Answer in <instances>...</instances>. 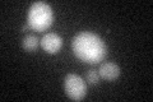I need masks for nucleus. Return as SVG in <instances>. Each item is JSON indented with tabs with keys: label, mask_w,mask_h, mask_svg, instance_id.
I'll use <instances>...</instances> for the list:
<instances>
[{
	"label": "nucleus",
	"mask_w": 153,
	"mask_h": 102,
	"mask_svg": "<svg viewBox=\"0 0 153 102\" xmlns=\"http://www.w3.org/2000/svg\"><path fill=\"white\" fill-rule=\"evenodd\" d=\"M38 42H40V41H38V38L36 36L30 35V36H27V37L23 38L22 46H23V48H25L26 51H35L36 48L38 47Z\"/></svg>",
	"instance_id": "nucleus-6"
},
{
	"label": "nucleus",
	"mask_w": 153,
	"mask_h": 102,
	"mask_svg": "<svg viewBox=\"0 0 153 102\" xmlns=\"http://www.w3.org/2000/svg\"><path fill=\"white\" fill-rule=\"evenodd\" d=\"M64 88L66 96L71 100L80 101L87 95V87L84 80L76 74H68L64 80Z\"/></svg>",
	"instance_id": "nucleus-3"
},
{
	"label": "nucleus",
	"mask_w": 153,
	"mask_h": 102,
	"mask_svg": "<svg viewBox=\"0 0 153 102\" xmlns=\"http://www.w3.org/2000/svg\"><path fill=\"white\" fill-rule=\"evenodd\" d=\"M87 80H88L89 84H97L98 82H100V74H98V71L94 70V69L88 70V73H87Z\"/></svg>",
	"instance_id": "nucleus-7"
},
{
	"label": "nucleus",
	"mask_w": 153,
	"mask_h": 102,
	"mask_svg": "<svg viewBox=\"0 0 153 102\" xmlns=\"http://www.w3.org/2000/svg\"><path fill=\"white\" fill-rule=\"evenodd\" d=\"M98 74L106 80H114L120 75V68L115 63H103L98 69Z\"/></svg>",
	"instance_id": "nucleus-5"
},
{
	"label": "nucleus",
	"mask_w": 153,
	"mask_h": 102,
	"mask_svg": "<svg viewBox=\"0 0 153 102\" xmlns=\"http://www.w3.org/2000/svg\"><path fill=\"white\" fill-rule=\"evenodd\" d=\"M74 55L88 64L101 63L107 55V46L101 37L92 32H80L71 42Z\"/></svg>",
	"instance_id": "nucleus-1"
},
{
	"label": "nucleus",
	"mask_w": 153,
	"mask_h": 102,
	"mask_svg": "<svg viewBox=\"0 0 153 102\" xmlns=\"http://www.w3.org/2000/svg\"><path fill=\"white\" fill-rule=\"evenodd\" d=\"M40 42H41L42 48L46 52H49V54H56V52L60 51L61 46H63V40L56 33H46L41 38Z\"/></svg>",
	"instance_id": "nucleus-4"
},
{
	"label": "nucleus",
	"mask_w": 153,
	"mask_h": 102,
	"mask_svg": "<svg viewBox=\"0 0 153 102\" xmlns=\"http://www.w3.org/2000/svg\"><path fill=\"white\" fill-rule=\"evenodd\" d=\"M27 21L28 26L32 30L42 32L51 26L52 21H54V13H52V9L49 4L44 1H37L31 5Z\"/></svg>",
	"instance_id": "nucleus-2"
}]
</instances>
